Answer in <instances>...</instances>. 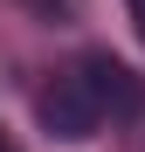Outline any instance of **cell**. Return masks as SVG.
Instances as JSON below:
<instances>
[{
    "instance_id": "cell-1",
    "label": "cell",
    "mask_w": 145,
    "mask_h": 152,
    "mask_svg": "<svg viewBox=\"0 0 145 152\" xmlns=\"http://www.w3.org/2000/svg\"><path fill=\"white\" fill-rule=\"evenodd\" d=\"M145 104V90H138V76L125 69V62H111V56H90V62H76L69 76H55L42 97H35V111H42V124L55 138H97L104 132V118H131Z\"/></svg>"
},
{
    "instance_id": "cell-2",
    "label": "cell",
    "mask_w": 145,
    "mask_h": 152,
    "mask_svg": "<svg viewBox=\"0 0 145 152\" xmlns=\"http://www.w3.org/2000/svg\"><path fill=\"white\" fill-rule=\"evenodd\" d=\"M131 21H138V35H145V0H131Z\"/></svg>"
}]
</instances>
